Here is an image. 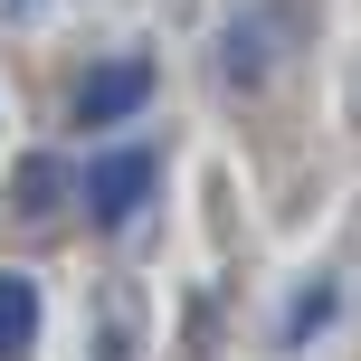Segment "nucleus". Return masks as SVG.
I'll list each match as a JSON object with an SVG mask.
<instances>
[{"label":"nucleus","mask_w":361,"mask_h":361,"mask_svg":"<svg viewBox=\"0 0 361 361\" xmlns=\"http://www.w3.org/2000/svg\"><path fill=\"white\" fill-rule=\"evenodd\" d=\"M324 314H333V286L295 295V305H286V343H305V333H324Z\"/></svg>","instance_id":"4"},{"label":"nucleus","mask_w":361,"mask_h":361,"mask_svg":"<svg viewBox=\"0 0 361 361\" xmlns=\"http://www.w3.org/2000/svg\"><path fill=\"white\" fill-rule=\"evenodd\" d=\"M152 105V67L143 57H114V67H86L76 76V124H124V114Z\"/></svg>","instance_id":"2"},{"label":"nucleus","mask_w":361,"mask_h":361,"mask_svg":"<svg viewBox=\"0 0 361 361\" xmlns=\"http://www.w3.org/2000/svg\"><path fill=\"white\" fill-rule=\"evenodd\" d=\"M19 209H57V162H29V171H19Z\"/></svg>","instance_id":"5"},{"label":"nucleus","mask_w":361,"mask_h":361,"mask_svg":"<svg viewBox=\"0 0 361 361\" xmlns=\"http://www.w3.org/2000/svg\"><path fill=\"white\" fill-rule=\"evenodd\" d=\"M76 190H86V219H95V228H124V219L152 200V152H105Z\"/></svg>","instance_id":"1"},{"label":"nucleus","mask_w":361,"mask_h":361,"mask_svg":"<svg viewBox=\"0 0 361 361\" xmlns=\"http://www.w3.org/2000/svg\"><path fill=\"white\" fill-rule=\"evenodd\" d=\"M38 352V286L29 276H0V361Z\"/></svg>","instance_id":"3"}]
</instances>
